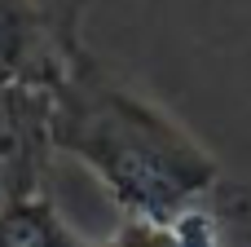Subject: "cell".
Instances as JSON below:
<instances>
[{
	"label": "cell",
	"instance_id": "cell-1",
	"mask_svg": "<svg viewBox=\"0 0 251 247\" xmlns=\"http://www.w3.org/2000/svg\"><path fill=\"white\" fill-rule=\"evenodd\" d=\"M53 155L79 159L132 221H176L221 186L216 155L93 53L49 93Z\"/></svg>",
	"mask_w": 251,
	"mask_h": 247
},
{
	"label": "cell",
	"instance_id": "cell-2",
	"mask_svg": "<svg viewBox=\"0 0 251 247\" xmlns=\"http://www.w3.org/2000/svg\"><path fill=\"white\" fill-rule=\"evenodd\" d=\"M93 0H0V88L53 93L88 57Z\"/></svg>",
	"mask_w": 251,
	"mask_h": 247
},
{
	"label": "cell",
	"instance_id": "cell-3",
	"mask_svg": "<svg viewBox=\"0 0 251 247\" xmlns=\"http://www.w3.org/2000/svg\"><path fill=\"white\" fill-rule=\"evenodd\" d=\"M49 159V93L0 88V208L44 190Z\"/></svg>",
	"mask_w": 251,
	"mask_h": 247
},
{
	"label": "cell",
	"instance_id": "cell-4",
	"mask_svg": "<svg viewBox=\"0 0 251 247\" xmlns=\"http://www.w3.org/2000/svg\"><path fill=\"white\" fill-rule=\"evenodd\" d=\"M0 247H97V243H88L57 212L49 190H35V194L0 208Z\"/></svg>",
	"mask_w": 251,
	"mask_h": 247
},
{
	"label": "cell",
	"instance_id": "cell-5",
	"mask_svg": "<svg viewBox=\"0 0 251 247\" xmlns=\"http://www.w3.org/2000/svg\"><path fill=\"white\" fill-rule=\"evenodd\" d=\"M101 247H221L216 239V217L207 208H194L176 221H132L124 217V225L115 230V239Z\"/></svg>",
	"mask_w": 251,
	"mask_h": 247
}]
</instances>
